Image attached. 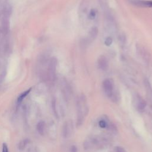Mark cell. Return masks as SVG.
<instances>
[{"label":"cell","instance_id":"6","mask_svg":"<svg viewBox=\"0 0 152 152\" xmlns=\"http://www.w3.org/2000/svg\"><path fill=\"white\" fill-rule=\"evenodd\" d=\"M144 85L146 91L147 99L149 101V102L152 107V87L148 80L147 79H145L144 80Z\"/></svg>","mask_w":152,"mask_h":152},{"label":"cell","instance_id":"8","mask_svg":"<svg viewBox=\"0 0 152 152\" xmlns=\"http://www.w3.org/2000/svg\"><path fill=\"white\" fill-rule=\"evenodd\" d=\"M98 35V29L96 27H93L90 29L89 32V38L91 40H94Z\"/></svg>","mask_w":152,"mask_h":152},{"label":"cell","instance_id":"7","mask_svg":"<svg viewBox=\"0 0 152 152\" xmlns=\"http://www.w3.org/2000/svg\"><path fill=\"white\" fill-rule=\"evenodd\" d=\"M108 59L105 56H101L98 58L97 60V66L98 68L101 70L105 71L108 68Z\"/></svg>","mask_w":152,"mask_h":152},{"label":"cell","instance_id":"10","mask_svg":"<svg viewBox=\"0 0 152 152\" xmlns=\"http://www.w3.org/2000/svg\"><path fill=\"white\" fill-rule=\"evenodd\" d=\"M30 90H31V89H29V90H27L25 91L24 92L22 93L18 97V98H17V102H18V104H20V103H21V102H22L23 100V99L27 96V94L30 93Z\"/></svg>","mask_w":152,"mask_h":152},{"label":"cell","instance_id":"11","mask_svg":"<svg viewBox=\"0 0 152 152\" xmlns=\"http://www.w3.org/2000/svg\"><path fill=\"white\" fill-rule=\"evenodd\" d=\"M99 125L100 128H105L107 127H108V122L105 120H100L99 122Z\"/></svg>","mask_w":152,"mask_h":152},{"label":"cell","instance_id":"1","mask_svg":"<svg viewBox=\"0 0 152 152\" xmlns=\"http://www.w3.org/2000/svg\"><path fill=\"white\" fill-rule=\"evenodd\" d=\"M110 144L109 140L104 136H93L87 138L84 142V146L86 149H102L108 147Z\"/></svg>","mask_w":152,"mask_h":152},{"label":"cell","instance_id":"5","mask_svg":"<svg viewBox=\"0 0 152 152\" xmlns=\"http://www.w3.org/2000/svg\"><path fill=\"white\" fill-rule=\"evenodd\" d=\"M134 101L137 110L140 112H143L145 109L146 107V101L141 96L138 95L135 96Z\"/></svg>","mask_w":152,"mask_h":152},{"label":"cell","instance_id":"4","mask_svg":"<svg viewBox=\"0 0 152 152\" xmlns=\"http://www.w3.org/2000/svg\"><path fill=\"white\" fill-rule=\"evenodd\" d=\"M131 4L141 8H152V1L147 0H129Z\"/></svg>","mask_w":152,"mask_h":152},{"label":"cell","instance_id":"14","mask_svg":"<svg viewBox=\"0 0 152 152\" xmlns=\"http://www.w3.org/2000/svg\"><path fill=\"white\" fill-rule=\"evenodd\" d=\"M114 152H126V151L122 147L117 146L114 148Z\"/></svg>","mask_w":152,"mask_h":152},{"label":"cell","instance_id":"3","mask_svg":"<svg viewBox=\"0 0 152 152\" xmlns=\"http://www.w3.org/2000/svg\"><path fill=\"white\" fill-rule=\"evenodd\" d=\"M102 87L105 94L109 97H112L114 95V83L112 80L107 79L103 81Z\"/></svg>","mask_w":152,"mask_h":152},{"label":"cell","instance_id":"15","mask_svg":"<svg viewBox=\"0 0 152 152\" xmlns=\"http://www.w3.org/2000/svg\"><path fill=\"white\" fill-rule=\"evenodd\" d=\"M2 152H9V148L7 147V145L6 143L3 144V149H2Z\"/></svg>","mask_w":152,"mask_h":152},{"label":"cell","instance_id":"12","mask_svg":"<svg viewBox=\"0 0 152 152\" xmlns=\"http://www.w3.org/2000/svg\"><path fill=\"white\" fill-rule=\"evenodd\" d=\"M112 42H113V39H112V38L111 36H108V37H107L106 38V39H105V45H107V46H111V45H112Z\"/></svg>","mask_w":152,"mask_h":152},{"label":"cell","instance_id":"9","mask_svg":"<svg viewBox=\"0 0 152 152\" xmlns=\"http://www.w3.org/2000/svg\"><path fill=\"white\" fill-rule=\"evenodd\" d=\"M137 50H138V51L140 52V54L141 57L143 58L144 60H145V61L149 60H148L149 59L148 58L149 54L147 53V52L146 51V50L140 47L139 49H137Z\"/></svg>","mask_w":152,"mask_h":152},{"label":"cell","instance_id":"13","mask_svg":"<svg viewBox=\"0 0 152 152\" xmlns=\"http://www.w3.org/2000/svg\"><path fill=\"white\" fill-rule=\"evenodd\" d=\"M96 12L94 9H93L89 13V19L90 20H93L96 17Z\"/></svg>","mask_w":152,"mask_h":152},{"label":"cell","instance_id":"2","mask_svg":"<svg viewBox=\"0 0 152 152\" xmlns=\"http://www.w3.org/2000/svg\"><path fill=\"white\" fill-rule=\"evenodd\" d=\"M77 125L80 126L83 124L84 120L88 114V104L86 96L84 94L80 95L77 100Z\"/></svg>","mask_w":152,"mask_h":152}]
</instances>
